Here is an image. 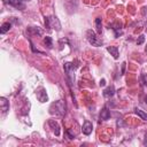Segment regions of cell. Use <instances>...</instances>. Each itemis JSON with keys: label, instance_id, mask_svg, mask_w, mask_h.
Segmentation results:
<instances>
[{"label": "cell", "instance_id": "cell-19", "mask_svg": "<svg viewBox=\"0 0 147 147\" xmlns=\"http://www.w3.org/2000/svg\"><path fill=\"white\" fill-rule=\"evenodd\" d=\"M31 48H32V51H33L34 53H41L40 51H38V49H36V48H34V46H33V44H32V42H31Z\"/></svg>", "mask_w": 147, "mask_h": 147}, {"label": "cell", "instance_id": "cell-16", "mask_svg": "<svg viewBox=\"0 0 147 147\" xmlns=\"http://www.w3.org/2000/svg\"><path fill=\"white\" fill-rule=\"evenodd\" d=\"M44 44H45V46L47 48H52L53 47V40H52V38L49 36H46L44 38Z\"/></svg>", "mask_w": 147, "mask_h": 147}, {"label": "cell", "instance_id": "cell-2", "mask_svg": "<svg viewBox=\"0 0 147 147\" xmlns=\"http://www.w3.org/2000/svg\"><path fill=\"white\" fill-rule=\"evenodd\" d=\"M86 38L88 40V42L92 45V46H95V47H100L102 46V40L95 34V32L93 30H87L86 31Z\"/></svg>", "mask_w": 147, "mask_h": 147}, {"label": "cell", "instance_id": "cell-4", "mask_svg": "<svg viewBox=\"0 0 147 147\" xmlns=\"http://www.w3.org/2000/svg\"><path fill=\"white\" fill-rule=\"evenodd\" d=\"M36 95H37V99L40 101V102H46L48 100V96H47V93H46V90L44 87H39L36 92Z\"/></svg>", "mask_w": 147, "mask_h": 147}, {"label": "cell", "instance_id": "cell-22", "mask_svg": "<svg viewBox=\"0 0 147 147\" xmlns=\"http://www.w3.org/2000/svg\"><path fill=\"white\" fill-rule=\"evenodd\" d=\"M105 84H106V80H105V79H102V80L100 82V85H101V86H105Z\"/></svg>", "mask_w": 147, "mask_h": 147}, {"label": "cell", "instance_id": "cell-11", "mask_svg": "<svg viewBox=\"0 0 147 147\" xmlns=\"http://www.w3.org/2000/svg\"><path fill=\"white\" fill-rule=\"evenodd\" d=\"M114 93H115V88H114L113 85H111V86H108L106 90H103V96H106V98L113 96Z\"/></svg>", "mask_w": 147, "mask_h": 147}, {"label": "cell", "instance_id": "cell-13", "mask_svg": "<svg viewBox=\"0 0 147 147\" xmlns=\"http://www.w3.org/2000/svg\"><path fill=\"white\" fill-rule=\"evenodd\" d=\"M134 113H136L141 119L147 121V113H145L144 110H141V109H139V108H136V109H134Z\"/></svg>", "mask_w": 147, "mask_h": 147}, {"label": "cell", "instance_id": "cell-15", "mask_svg": "<svg viewBox=\"0 0 147 147\" xmlns=\"http://www.w3.org/2000/svg\"><path fill=\"white\" fill-rule=\"evenodd\" d=\"M10 28H11V24H10L9 22H6V23H3V24L1 25L0 31H1V33H6V32H8V31L10 30Z\"/></svg>", "mask_w": 147, "mask_h": 147}, {"label": "cell", "instance_id": "cell-8", "mask_svg": "<svg viewBox=\"0 0 147 147\" xmlns=\"http://www.w3.org/2000/svg\"><path fill=\"white\" fill-rule=\"evenodd\" d=\"M0 106H1L2 114H6L9 110V102L7 101L6 98H0Z\"/></svg>", "mask_w": 147, "mask_h": 147}, {"label": "cell", "instance_id": "cell-12", "mask_svg": "<svg viewBox=\"0 0 147 147\" xmlns=\"http://www.w3.org/2000/svg\"><path fill=\"white\" fill-rule=\"evenodd\" d=\"M107 51L114 56V59H118V48L116 46H109L107 47Z\"/></svg>", "mask_w": 147, "mask_h": 147}, {"label": "cell", "instance_id": "cell-6", "mask_svg": "<svg viewBox=\"0 0 147 147\" xmlns=\"http://www.w3.org/2000/svg\"><path fill=\"white\" fill-rule=\"evenodd\" d=\"M48 125H49L51 129L53 130L54 134L59 137V136H60V125L57 124V122H56L55 119H49V121H48Z\"/></svg>", "mask_w": 147, "mask_h": 147}, {"label": "cell", "instance_id": "cell-23", "mask_svg": "<svg viewBox=\"0 0 147 147\" xmlns=\"http://www.w3.org/2000/svg\"><path fill=\"white\" fill-rule=\"evenodd\" d=\"M144 79H145V84L147 85V74H146V75L144 76Z\"/></svg>", "mask_w": 147, "mask_h": 147}, {"label": "cell", "instance_id": "cell-10", "mask_svg": "<svg viewBox=\"0 0 147 147\" xmlns=\"http://www.w3.org/2000/svg\"><path fill=\"white\" fill-rule=\"evenodd\" d=\"M109 117H110V110L107 107H105L100 113V119L106 121V119H109Z\"/></svg>", "mask_w": 147, "mask_h": 147}, {"label": "cell", "instance_id": "cell-14", "mask_svg": "<svg viewBox=\"0 0 147 147\" xmlns=\"http://www.w3.org/2000/svg\"><path fill=\"white\" fill-rule=\"evenodd\" d=\"M95 30H96V32L99 34H101V32H102V23H101V18L100 17L95 18Z\"/></svg>", "mask_w": 147, "mask_h": 147}, {"label": "cell", "instance_id": "cell-1", "mask_svg": "<svg viewBox=\"0 0 147 147\" xmlns=\"http://www.w3.org/2000/svg\"><path fill=\"white\" fill-rule=\"evenodd\" d=\"M49 113L55 116H63L65 114V102L63 100L53 102L49 107Z\"/></svg>", "mask_w": 147, "mask_h": 147}, {"label": "cell", "instance_id": "cell-5", "mask_svg": "<svg viewBox=\"0 0 147 147\" xmlns=\"http://www.w3.org/2000/svg\"><path fill=\"white\" fill-rule=\"evenodd\" d=\"M92 130H93V125H92V123H91L90 121L86 119V121L84 122V124H83V127H82L83 133L86 134V136H90V134L92 133Z\"/></svg>", "mask_w": 147, "mask_h": 147}, {"label": "cell", "instance_id": "cell-18", "mask_svg": "<svg viewBox=\"0 0 147 147\" xmlns=\"http://www.w3.org/2000/svg\"><path fill=\"white\" fill-rule=\"evenodd\" d=\"M144 40H145V36H144V34H140L139 38H138V40H137V44H138V45H141V44L144 42Z\"/></svg>", "mask_w": 147, "mask_h": 147}, {"label": "cell", "instance_id": "cell-17", "mask_svg": "<svg viewBox=\"0 0 147 147\" xmlns=\"http://www.w3.org/2000/svg\"><path fill=\"white\" fill-rule=\"evenodd\" d=\"M65 136H67V138H68V139H70V140L75 138V134H74V133H71V132H70V130H67V131H65Z\"/></svg>", "mask_w": 147, "mask_h": 147}, {"label": "cell", "instance_id": "cell-20", "mask_svg": "<svg viewBox=\"0 0 147 147\" xmlns=\"http://www.w3.org/2000/svg\"><path fill=\"white\" fill-rule=\"evenodd\" d=\"M124 70H125V62H123V63H122V74H121V75H123V74H124Z\"/></svg>", "mask_w": 147, "mask_h": 147}, {"label": "cell", "instance_id": "cell-3", "mask_svg": "<svg viewBox=\"0 0 147 147\" xmlns=\"http://www.w3.org/2000/svg\"><path fill=\"white\" fill-rule=\"evenodd\" d=\"M45 26L47 29H55L57 31L61 30V24L57 20L56 16H51V17H45Z\"/></svg>", "mask_w": 147, "mask_h": 147}, {"label": "cell", "instance_id": "cell-24", "mask_svg": "<svg viewBox=\"0 0 147 147\" xmlns=\"http://www.w3.org/2000/svg\"><path fill=\"white\" fill-rule=\"evenodd\" d=\"M145 51H146V54H147V46H146V49Z\"/></svg>", "mask_w": 147, "mask_h": 147}, {"label": "cell", "instance_id": "cell-7", "mask_svg": "<svg viewBox=\"0 0 147 147\" xmlns=\"http://www.w3.org/2000/svg\"><path fill=\"white\" fill-rule=\"evenodd\" d=\"M23 1H24V0H8L9 5H11L13 7H15V8L20 9V10L25 9V5H24Z\"/></svg>", "mask_w": 147, "mask_h": 147}, {"label": "cell", "instance_id": "cell-25", "mask_svg": "<svg viewBox=\"0 0 147 147\" xmlns=\"http://www.w3.org/2000/svg\"><path fill=\"white\" fill-rule=\"evenodd\" d=\"M146 102H147V96H146Z\"/></svg>", "mask_w": 147, "mask_h": 147}, {"label": "cell", "instance_id": "cell-9", "mask_svg": "<svg viewBox=\"0 0 147 147\" xmlns=\"http://www.w3.org/2000/svg\"><path fill=\"white\" fill-rule=\"evenodd\" d=\"M28 33L34 34V36H41L42 34V31L38 26H29L28 28Z\"/></svg>", "mask_w": 147, "mask_h": 147}, {"label": "cell", "instance_id": "cell-21", "mask_svg": "<svg viewBox=\"0 0 147 147\" xmlns=\"http://www.w3.org/2000/svg\"><path fill=\"white\" fill-rule=\"evenodd\" d=\"M144 145L147 146V133L145 134V139H144Z\"/></svg>", "mask_w": 147, "mask_h": 147}, {"label": "cell", "instance_id": "cell-26", "mask_svg": "<svg viewBox=\"0 0 147 147\" xmlns=\"http://www.w3.org/2000/svg\"><path fill=\"white\" fill-rule=\"evenodd\" d=\"M24 1H29V0H24Z\"/></svg>", "mask_w": 147, "mask_h": 147}]
</instances>
